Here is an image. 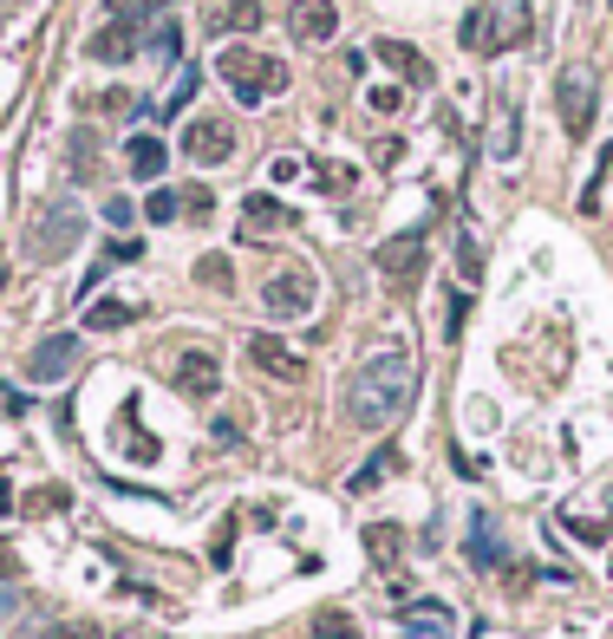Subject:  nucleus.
<instances>
[{"instance_id": "nucleus-1", "label": "nucleus", "mask_w": 613, "mask_h": 639, "mask_svg": "<svg viewBox=\"0 0 613 639\" xmlns=\"http://www.w3.org/2000/svg\"><path fill=\"white\" fill-rule=\"evenodd\" d=\"M418 398V365L411 353H372L346 379V418L359 430H392Z\"/></svg>"}, {"instance_id": "nucleus-2", "label": "nucleus", "mask_w": 613, "mask_h": 639, "mask_svg": "<svg viewBox=\"0 0 613 639\" xmlns=\"http://www.w3.org/2000/svg\"><path fill=\"white\" fill-rule=\"evenodd\" d=\"M215 72L235 85L242 105H262V98H274V92H287V66L268 60V53H249V46H229V53L215 60Z\"/></svg>"}, {"instance_id": "nucleus-3", "label": "nucleus", "mask_w": 613, "mask_h": 639, "mask_svg": "<svg viewBox=\"0 0 613 639\" xmlns=\"http://www.w3.org/2000/svg\"><path fill=\"white\" fill-rule=\"evenodd\" d=\"M78 235H85V210L78 203H46L33 215V228H27V255L33 262H66L78 248Z\"/></svg>"}, {"instance_id": "nucleus-4", "label": "nucleus", "mask_w": 613, "mask_h": 639, "mask_svg": "<svg viewBox=\"0 0 613 639\" xmlns=\"http://www.w3.org/2000/svg\"><path fill=\"white\" fill-rule=\"evenodd\" d=\"M554 111H561V131L581 143L594 131V72L588 66H568L554 78Z\"/></svg>"}, {"instance_id": "nucleus-5", "label": "nucleus", "mask_w": 613, "mask_h": 639, "mask_svg": "<svg viewBox=\"0 0 613 639\" xmlns=\"http://www.w3.org/2000/svg\"><path fill=\"white\" fill-rule=\"evenodd\" d=\"M249 365L268 372L274 385H300L307 379V359L294 353L287 340H274V333H249Z\"/></svg>"}, {"instance_id": "nucleus-6", "label": "nucleus", "mask_w": 613, "mask_h": 639, "mask_svg": "<svg viewBox=\"0 0 613 639\" xmlns=\"http://www.w3.org/2000/svg\"><path fill=\"white\" fill-rule=\"evenodd\" d=\"M262 307H268L274 320H300V313L314 307V275H307V268H281V275L262 287Z\"/></svg>"}, {"instance_id": "nucleus-7", "label": "nucleus", "mask_w": 613, "mask_h": 639, "mask_svg": "<svg viewBox=\"0 0 613 639\" xmlns=\"http://www.w3.org/2000/svg\"><path fill=\"white\" fill-rule=\"evenodd\" d=\"M72 365H78V333H53V340H40V347L27 353V379H33V385H60Z\"/></svg>"}, {"instance_id": "nucleus-8", "label": "nucleus", "mask_w": 613, "mask_h": 639, "mask_svg": "<svg viewBox=\"0 0 613 639\" xmlns=\"http://www.w3.org/2000/svg\"><path fill=\"white\" fill-rule=\"evenodd\" d=\"M379 275L392 287H411L424 275V235H418V228H411V235H392V242L379 248Z\"/></svg>"}, {"instance_id": "nucleus-9", "label": "nucleus", "mask_w": 613, "mask_h": 639, "mask_svg": "<svg viewBox=\"0 0 613 639\" xmlns=\"http://www.w3.org/2000/svg\"><path fill=\"white\" fill-rule=\"evenodd\" d=\"M183 150H190L197 163H229V157H235V131H229L222 118H190Z\"/></svg>"}, {"instance_id": "nucleus-10", "label": "nucleus", "mask_w": 613, "mask_h": 639, "mask_svg": "<svg viewBox=\"0 0 613 639\" xmlns=\"http://www.w3.org/2000/svg\"><path fill=\"white\" fill-rule=\"evenodd\" d=\"M177 392H183V398H215V392H222V365H215V353L190 347V353L177 359Z\"/></svg>"}, {"instance_id": "nucleus-11", "label": "nucleus", "mask_w": 613, "mask_h": 639, "mask_svg": "<svg viewBox=\"0 0 613 639\" xmlns=\"http://www.w3.org/2000/svg\"><path fill=\"white\" fill-rule=\"evenodd\" d=\"M287 26H294V40L320 46V40L340 33V13H334V0H294V7H287Z\"/></svg>"}, {"instance_id": "nucleus-12", "label": "nucleus", "mask_w": 613, "mask_h": 639, "mask_svg": "<svg viewBox=\"0 0 613 639\" xmlns=\"http://www.w3.org/2000/svg\"><path fill=\"white\" fill-rule=\"evenodd\" d=\"M92 60H105V66H125V60H137V26L131 20H105L98 33H92V46H85Z\"/></svg>"}, {"instance_id": "nucleus-13", "label": "nucleus", "mask_w": 613, "mask_h": 639, "mask_svg": "<svg viewBox=\"0 0 613 639\" xmlns=\"http://www.w3.org/2000/svg\"><path fill=\"white\" fill-rule=\"evenodd\" d=\"M300 215L287 210V203H274V196H249L242 203V235L255 242V235H274V228H294Z\"/></svg>"}, {"instance_id": "nucleus-14", "label": "nucleus", "mask_w": 613, "mask_h": 639, "mask_svg": "<svg viewBox=\"0 0 613 639\" xmlns=\"http://www.w3.org/2000/svg\"><path fill=\"white\" fill-rule=\"evenodd\" d=\"M366 555H372V568H399L405 562V529L399 522H372L366 529Z\"/></svg>"}, {"instance_id": "nucleus-15", "label": "nucleus", "mask_w": 613, "mask_h": 639, "mask_svg": "<svg viewBox=\"0 0 613 639\" xmlns=\"http://www.w3.org/2000/svg\"><path fill=\"white\" fill-rule=\"evenodd\" d=\"M137 313H144L137 300H92L85 307V333H118V327H131Z\"/></svg>"}, {"instance_id": "nucleus-16", "label": "nucleus", "mask_w": 613, "mask_h": 639, "mask_svg": "<svg viewBox=\"0 0 613 639\" xmlns=\"http://www.w3.org/2000/svg\"><path fill=\"white\" fill-rule=\"evenodd\" d=\"M125 163H131V177H163V163H170V150H163V138H150V131H137L131 150H125Z\"/></svg>"}, {"instance_id": "nucleus-17", "label": "nucleus", "mask_w": 613, "mask_h": 639, "mask_svg": "<svg viewBox=\"0 0 613 639\" xmlns=\"http://www.w3.org/2000/svg\"><path fill=\"white\" fill-rule=\"evenodd\" d=\"M379 60L399 72V78H411V85H431V66H424V53H411L405 40H379Z\"/></svg>"}, {"instance_id": "nucleus-18", "label": "nucleus", "mask_w": 613, "mask_h": 639, "mask_svg": "<svg viewBox=\"0 0 613 639\" xmlns=\"http://www.w3.org/2000/svg\"><path fill=\"white\" fill-rule=\"evenodd\" d=\"M399 464H405V457H399V450L385 444V450H379V457H372L366 470H352V477H346V490H352V497H366V490H379L385 477H399Z\"/></svg>"}, {"instance_id": "nucleus-19", "label": "nucleus", "mask_w": 613, "mask_h": 639, "mask_svg": "<svg viewBox=\"0 0 613 639\" xmlns=\"http://www.w3.org/2000/svg\"><path fill=\"white\" fill-rule=\"evenodd\" d=\"M307 639H359V620L340 614V607H320V614L307 620Z\"/></svg>"}, {"instance_id": "nucleus-20", "label": "nucleus", "mask_w": 613, "mask_h": 639, "mask_svg": "<svg viewBox=\"0 0 613 639\" xmlns=\"http://www.w3.org/2000/svg\"><path fill=\"white\" fill-rule=\"evenodd\" d=\"M516 138H522V118H516L509 105H496V131H489V150H496V157H509V150H516Z\"/></svg>"}, {"instance_id": "nucleus-21", "label": "nucleus", "mask_w": 613, "mask_h": 639, "mask_svg": "<svg viewBox=\"0 0 613 639\" xmlns=\"http://www.w3.org/2000/svg\"><path fill=\"white\" fill-rule=\"evenodd\" d=\"M72 177L92 183L98 177V150H92V131H72Z\"/></svg>"}, {"instance_id": "nucleus-22", "label": "nucleus", "mask_w": 613, "mask_h": 639, "mask_svg": "<svg viewBox=\"0 0 613 639\" xmlns=\"http://www.w3.org/2000/svg\"><path fill=\"white\" fill-rule=\"evenodd\" d=\"M197 281L215 287V294H229V287H235V268H229V255H203V262H197Z\"/></svg>"}, {"instance_id": "nucleus-23", "label": "nucleus", "mask_w": 613, "mask_h": 639, "mask_svg": "<svg viewBox=\"0 0 613 639\" xmlns=\"http://www.w3.org/2000/svg\"><path fill=\"white\" fill-rule=\"evenodd\" d=\"M66 502H72L66 483H46V490H33V497H27V515H60Z\"/></svg>"}, {"instance_id": "nucleus-24", "label": "nucleus", "mask_w": 613, "mask_h": 639, "mask_svg": "<svg viewBox=\"0 0 613 639\" xmlns=\"http://www.w3.org/2000/svg\"><path fill=\"white\" fill-rule=\"evenodd\" d=\"M399 620H405L411 633H444V627H451V614H444V607H405Z\"/></svg>"}, {"instance_id": "nucleus-25", "label": "nucleus", "mask_w": 613, "mask_h": 639, "mask_svg": "<svg viewBox=\"0 0 613 639\" xmlns=\"http://www.w3.org/2000/svg\"><path fill=\"white\" fill-rule=\"evenodd\" d=\"M222 26H229V33H255V26H262V0H235V7L222 13Z\"/></svg>"}, {"instance_id": "nucleus-26", "label": "nucleus", "mask_w": 613, "mask_h": 639, "mask_svg": "<svg viewBox=\"0 0 613 639\" xmlns=\"http://www.w3.org/2000/svg\"><path fill=\"white\" fill-rule=\"evenodd\" d=\"M144 215H150V222H177V215H183V196H177V190H150V196H144Z\"/></svg>"}, {"instance_id": "nucleus-27", "label": "nucleus", "mask_w": 613, "mask_h": 639, "mask_svg": "<svg viewBox=\"0 0 613 639\" xmlns=\"http://www.w3.org/2000/svg\"><path fill=\"white\" fill-rule=\"evenodd\" d=\"M477 542H471V555H477V568H496L503 562V549H496V535H489V515H477V529H471Z\"/></svg>"}, {"instance_id": "nucleus-28", "label": "nucleus", "mask_w": 613, "mask_h": 639, "mask_svg": "<svg viewBox=\"0 0 613 639\" xmlns=\"http://www.w3.org/2000/svg\"><path fill=\"white\" fill-rule=\"evenodd\" d=\"M314 183H320L327 196H340V190H352V170H346V163H314Z\"/></svg>"}, {"instance_id": "nucleus-29", "label": "nucleus", "mask_w": 613, "mask_h": 639, "mask_svg": "<svg viewBox=\"0 0 613 639\" xmlns=\"http://www.w3.org/2000/svg\"><path fill=\"white\" fill-rule=\"evenodd\" d=\"M457 268H464V281H477V275H483V248H477V235H457Z\"/></svg>"}, {"instance_id": "nucleus-30", "label": "nucleus", "mask_w": 613, "mask_h": 639, "mask_svg": "<svg viewBox=\"0 0 613 639\" xmlns=\"http://www.w3.org/2000/svg\"><path fill=\"white\" fill-rule=\"evenodd\" d=\"M197 85H203V72L190 66V72H183V78H177V92H170V98H163V111H183V105H190V92H197Z\"/></svg>"}, {"instance_id": "nucleus-31", "label": "nucleus", "mask_w": 613, "mask_h": 639, "mask_svg": "<svg viewBox=\"0 0 613 639\" xmlns=\"http://www.w3.org/2000/svg\"><path fill=\"white\" fill-rule=\"evenodd\" d=\"M177 196H183V215H197V222L215 215V196H209V190H177Z\"/></svg>"}, {"instance_id": "nucleus-32", "label": "nucleus", "mask_w": 613, "mask_h": 639, "mask_svg": "<svg viewBox=\"0 0 613 639\" xmlns=\"http://www.w3.org/2000/svg\"><path fill=\"white\" fill-rule=\"evenodd\" d=\"M150 13H157V0H112V20H150Z\"/></svg>"}, {"instance_id": "nucleus-33", "label": "nucleus", "mask_w": 613, "mask_h": 639, "mask_svg": "<svg viewBox=\"0 0 613 639\" xmlns=\"http://www.w3.org/2000/svg\"><path fill=\"white\" fill-rule=\"evenodd\" d=\"M46 639H98L92 620H60V627H46Z\"/></svg>"}, {"instance_id": "nucleus-34", "label": "nucleus", "mask_w": 613, "mask_h": 639, "mask_svg": "<svg viewBox=\"0 0 613 639\" xmlns=\"http://www.w3.org/2000/svg\"><path fill=\"white\" fill-rule=\"evenodd\" d=\"M399 105H405V92H399V85H379V92H372V111H399Z\"/></svg>"}, {"instance_id": "nucleus-35", "label": "nucleus", "mask_w": 613, "mask_h": 639, "mask_svg": "<svg viewBox=\"0 0 613 639\" xmlns=\"http://www.w3.org/2000/svg\"><path fill=\"white\" fill-rule=\"evenodd\" d=\"M464 320H471V294H457V300H451V340L464 333Z\"/></svg>"}, {"instance_id": "nucleus-36", "label": "nucleus", "mask_w": 613, "mask_h": 639, "mask_svg": "<svg viewBox=\"0 0 613 639\" xmlns=\"http://www.w3.org/2000/svg\"><path fill=\"white\" fill-rule=\"evenodd\" d=\"M0 574H20V562H13V555H7V549H0Z\"/></svg>"}, {"instance_id": "nucleus-37", "label": "nucleus", "mask_w": 613, "mask_h": 639, "mask_svg": "<svg viewBox=\"0 0 613 639\" xmlns=\"http://www.w3.org/2000/svg\"><path fill=\"white\" fill-rule=\"evenodd\" d=\"M607 568H613V562H607Z\"/></svg>"}]
</instances>
